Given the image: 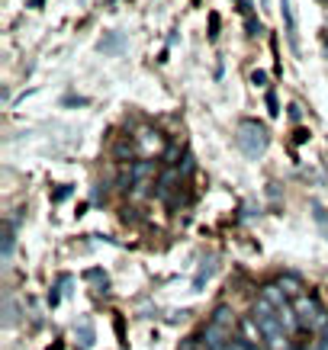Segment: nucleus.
<instances>
[{
    "label": "nucleus",
    "mask_w": 328,
    "mask_h": 350,
    "mask_svg": "<svg viewBox=\"0 0 328 350\" xmlns=\"http://www.w3.org/2000/svg\"><path fill=\"white\" fill-rule=\"evenodd\" d=\"M235 145L248 154V158H261L270 145V135H267V129L257 122V119H242L238 122V132H235Z\"/></svg>",
    "instance_id": "nucleus-1"
},
{
    "label": "nucleus",
    "mask_w": 328,
    "mask_h": 350,
    "mask_svg": "<svg viewBox=\"0 0 328 350\" xmlns=\"http://www.w3.org/2000/svg\"><path fill=\"white\" fill-rule=\"evenodd\" d=\"M297 315H299V325H303V328H312V325H318V321H322V308H318V302L316 299H309V296H299L297 299Z\"/></svg>",
    "instance_id": "nucleus-2"
},
{
    "label": "nucleus",
    "mask_w": 328,
    "mask_h": 350,
    "mask_svg": "<svg viewBox=\"0 0 328 350\" xmlns=\"http://www.w3.org/2000/svg\"><path fill=\"white\" fill-rule=\"evenodd\" d=\"M280 7H283V23H286V39L290 45L299 52V39H297V20H293V3L290 0H280Z\"/></svg>",
    "instance_id": "nucleus-3"
},
{
    "label": "nucleus",
    "mask_w": 328,
    "mask_h": 350,
    "mask_svg": "<svg viewBox=\"0 0 328 350\" xmlns=\"http://www.w3.org/2000/svg\"><path fill=\"white\" fill-rule=\"evenodd\" d=\"M261 299H264L267 306H274V308L290 306V302H286V289L283 286H264V296Z\"/></svg>",
    "instance_id": "nucleus-4"
},
{
    "label": "nucleus",
    "mask_w": 328,
    "mask_h": 350,
    "mask_svg": "<svg viewBox=\"0 0 328 350\" xmlns=\"http://www.w3.org/2000/svg\"><path fill=\"white\" fill-rule=\"evenodd\" d=\"M13 247H16V238H13V225H3V254H0L3 267H10V260H13Z\"/></svg>",
    "instance_id": "nucleus-5"
},
{
    "label": "nucleus",
    "mask_w": 328,
    "mask_h": 350,
    "mask_svg": "<svg viewBox=\"0 0 328 350\" xmlns=\"http://www.w3.org/2000/svg\"><path fill=\"white\" fill-rule=\"evenodd\" d=\"M212 325H219V328L225 331H232V308L229 306H216V312H212Z\"/></svg>",
    "instance_id": "nucleus-6"
},
{
    "label": "nucleus",
    "mask_w": 328,
    "mask_h": 350,
    "mask_svg": "<svg viewBox=\"0 0 328 350\" xmlns=\"http://www.w3.org/2000/svg\"><path fill=\"white\" fill-rule=\"evenodd\" d=\"M75 334L81 338V347H90V344H94V328H90V321H81V328H75Z\"/></svg>",
    "instance_id": "nucleus-7"
},
{
    "label": "nucleus",
    "mask_w": 328,
    "mask_h": 350,
    "mask_svg": "<svg viewBox=\"0 0 328 350\" xmlns=\"http://www.w3.org/2000/svg\"><path fill=\"white\" fill-rule=\"evenodd\" d=\"M312 213H316V222L325 228V234H328V209H322V206H312Z\"/></svg>",
    "instance_id": "nucleus-8"
},
{
    "label": "nucleus",
    "mask_w": 328,
    "mask_h": 350,
    "mask_svg": "<svg viewBox=\"0 0 328 350\" xmlns=\"http://www.w3.org/2000/svg\"><path fill=\"white\" fill-rule=\"evenodd\" d=\"M261 32H264L261 29V23L254 20V16H248V36H261Z\"/></svg>",
    "instance_id": "nucleus-9"
},
{
    "label": "nucleus",
    "mask_w": 328,
    "mask_h": 350,
    "mask_svg": "<svg viewBox=\"0 0 328 350\" xmlns=\"http://www.w3.org/2000/svg\"><path fill=\"white\" fill-rule=\"evenodd\" d=\"M251 84L267 87V75H264V71H254V75H251Z\"/></svg>",
    "instance_id": "nucleus-10"
},
{
    "label": "nucleus",
    "mask_w": 328,
    "mask_h": 350,
    "mask_svg": "<svg viewBox=\"0 0 328 350\" xmlns=\"http://www.w3.org/2000/svg\"><path fill=\"white\" fill-rule=\"evenodd\" d=\"M225 350H251V347H248L242 338H235V340H229V347H225Z\"/></svg>",
    "instance_id": "nucleus-11"
},
{
    "label": "nucleus",
    "mask_w": 328,
    "mask_h": 350,
    "mask_svg": "<svg viewBox=\"0 0 328 350\" xmlns=\"http://www.w3.org/2000/svg\"><path fill=\"white\" fill-rule=\"evenodd\" d=\"M210 36H212V39L219 36V16H216V13L210 16Z\"/></svg>",
    "instance_id": "nucleus-12"
},
{
    "label": "nucleus",
    "mask_w": 328,
    "mask_h": 350,
    "mask_svg": "<svg viewBox=\"0 0 328 350\" xmlns=\"http://www.w3.org/2000/svg\"><path fill=\"white\" fill-rule=\"evenodd\" d=\"M267 107H270V116H280V109H277V96L267 94Z\"/></svg>",
    "instance_id": "nucleus-13"
},
{
    "label": "nucleus",
    "mask_w": 328,
    "mask_h": 350,
    "mask_svg": "<svg viewBox=\"0 0 328 350\" xmlns=\"http://www.w3.org/2000/svg\"><path fill=\"white\" fill-rule=\"evenodd\" d=\"M180 350H206V347H203V344H197V338H190Z\"/></svg>",
    "instance_id": "nucleus-14"
},
{
    "label": "nucleus",
    "mask_w": 328,
    "mask_h": 350,
    "mask_svg": "<svg viewBox=\"0 0 328 350\" xmlns=\"http://www.w3.org/2000/svg\"><path fill=\"white\" fill-rule=\"evenodd\" d=\"M238 3H242V13H248V16H251V0H238Z\"/></svg>",
    "instance_id": "nucleus-15"
}]
</instances>
